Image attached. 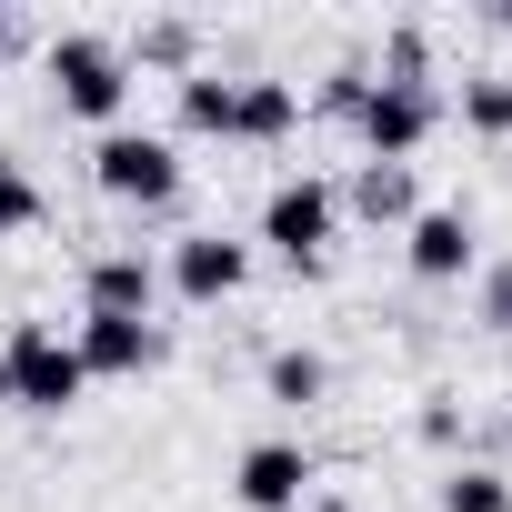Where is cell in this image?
<instances>
[{
	"label": "cell",
	"mask_w": 512,
	"mask_h": 512,
	"mask_svg": "<svg viewBox=\"0 0 512 512\" xmlns=\"http://www.w3.org/2000/svg\"><path fill=\"white\" fill-rule=\"evenodd\" d=\"M41 71H51V91H61V111H81V121H101V131H121V111H131V51L111 41V31H61V41H41Z\"/></svg>",
	"instance_id": "6da1fadb"
},
{
	"label": "cell",
	"mask_w": 512,
	"mask_h": 512,
	"mask_svg": "<svg viewBox=\"0 0 512 512\" xmlns=\"http://www.w3.org/2000/svg\"><path fill=\"white\" fill-rule=\"evenodd\" d=\"M81 392H91L81 352L51 322H11V342H0V402H11V412H71Z\"/></svg>",
	"instance_id": "7a4b0ae2"
},
{
	"label": "cell",
	"mask_w": 512,
	"mask_h": 512,
	"mask_svg": "<svg viewBox=\"0 0 512 512\" xmlns=\"http://www.w3.org/2000/svg\"><path fill=\"white\" fill-rule=\"evenodd\" d=\"M91 181L111 191V201H141V211H161V201H181V141L171 131H101L91 141Z\"/></svg>",
	"instance_id": "3957f363"
},
{
	"label": "cell",
	"mask_w": 512,
	"mask_h": 512,
	"mask_svg": "<svg viewBox=\"0 0 512 512\" xmlns=\"http://www.w3.org/2000/svg\"><path fill=\"white\" fill-rule=\"evenodd\" d=\"M332 221H342V191H332V181H312V171H292V181H272V191H262V241L282 251L292 272H322Z\"/></svg>",
	"instance_id": "277c9868"
},
{
	"label": "cell",
	"mask_w": 512,
	"mask_h": 512,
	"mask_svg": "<svg viewBox=\"0 0 512 512\" xmlns=\"http://www.w3.org/2000/svg\"><path fill=\"white\" fill-rule=\"evenodd\" d=\"M352 131H362V151H372V161H412V151L442 131V91H432V81H382V71H372V91H362Z\"/></svg>",
	"instance_id": "5b68a950"
},
{
	"label": "cell",
	"mask_w": 512,
	"mask_h": 512,
	"mask_svg": "<svg viewBox=\"0 0 512 512\" xmlns=\"http://www.w3.org/2000/svg\"><path fill=\"white\" fill-rule=\"evenodd\" d=\"M402 262H412V282H462V272L482 262L472 211H462V201H422L412 231H402Z\"/></svg>",
	"instance_id": "8992f818"
},
{
	"label": "cell",
	"mask_w": 512,
	"mask_h": 512,
	"mask_svg": "<svg viewBox=\"0 0 512 512\" xmlns=\"http://www.w3.org/2000/svg\"><path fill=\"white\" fill-rule=\"evenodd\" d=\"M231 502L241 512H302L312 502V452L302 442H251L231 462Z\"/></svg>",
	"instance_id": "52a82bcc"
},
{
	"label": "cell",
	"mask_w": 512,
	"mask_h": 512,
	"mask_svg": "<svg viewBox=\"0 0 512 512\" xmlns=\"http://www.w3.org/2000/svg\"><path fill=\"white\" fill-rule=\"evenodd\" d=\"M71 352H81V372H91V382H131V372H151V362H161V322H131V312H81Z\"/></svg>",
	"instance_id": "ba28073f"
},
{
	"label": "cell",
	"mask_w": 512,
	"mask_h": 512,
	"mask_svg": "<svg viewBox=\"0 0 512 512\" xmlns=\"http://www.w3.org/2000/svg\"><path fill=\"white\" fill-rule=\"evenodd\" d=\"M251 282V241H231V231H181L171 241V292L181 302H231Z\"/></svg>",
	"instance_id": "9c48e42d"
},
{
	"label": "cell",
	"mask_w": 512,
	"mask_h": 512,
	"mask_svg": "<svg viewBox=\"0 0 512 512\" xmlns=\"http://www.w3.org/2000/svg\"><path fill=\"white\" fill-rule=\"evenodd\" d=\"M151 302H161L151 251H91V272H81V312H131V322H151Z\"/></svg>",
	"instance_id": "30bf717a"
},
{
	"label": "cell",
	"mask_w": 512,
	"mask_h": 512,
	"mask_svg": "<svg viewBox=\"0 0 512 512\" xmlns=\"http://www.w3.org/2000/svg\"><path fill=\"white\" fill-rule=\"evenodd\" d=\"M342 201H352L362 221H392V231H412V211H422V181H412V161H362Z\"/></svg>",
	"instance_id": "8fae6325"
},
{
	"label": "cell",
	"mask_w": 512,
	"mask_h": 512,
	"mask_svg": "<svg viewBox=\"0 0 512 512\" xmlns=\"http://www.w3.org/2000/svg\"><path fill=\"white\" fill-rule=\"evenodd\" d=\"M302 121V91L292 81H241L231 91V141H282Z\"/></svg>",
	"instance_id": "7c38bea8"
},
{
	"label": "cell",
	"mask_w": 512,
	"mask_h": 512,
	"mask_svg": "<svg viewBox=\"0 0 512 512\" xmlns=\"http://www.w3.org/2000/svg\"><path fill=\"white\" fill-rule=\"evenodd\" d=\"M262 392H272V402H282V412H312V402H322V392H332V362H322V352H312V342H282V352H272V362H262Z\"/></svg>",
	"instance_id": "4fadbf2b"
},
{
	"label": "cell",
	"mask_w": 512,
	"mask_h": 512,
	"mask_svg": "<svg viewBox=\"0 0 512 512\" xmlns=\"http://www.w3.org/2000/svg\"><path fill=\"white\" fill-rule=\"evenodd\" d=\"M231 91L241 81H221V71H181V131H221L231 141Z\"/></svg>",
	"instance_id": "5bb4252c"
},
{
	"label": "cell",
	"mask_w": 512,
	"mask_h": 512,
	"mask_svg": "<svg viewBox=\"0 0 512 512\" xmlns=\"http://www.w3.org/2000/svg\"><path fill=\"white\" fill-rule=\"evenodd\" d=\"M442 512H512V482L492 462H452L442 472Z\"/></svg>",
	"instance_id": "9a60e30c"
},
{
	"label": "cell",
	"mask_w": 512,
	"mask_h": 512,
	"mask_svg": "<svg viewBox=\"0 0 512 512\" xmlns=\"http://www.w3.org/2000/svg\"><path fill=\"white\" fill-rule=\"evenodd\" d=\"M121 51H131V71H141V61H151V71H201V61H191V21H141V41H121Z\"/></svg>",
	"instance_id": "2e32d148"
},
{
	"label": "cell",
	"mask_w": 512,
	"mask_h": 512,
	"mask_svg": "<svg viewBox=\"0 0 512 512\" xmlns=\"http://www.w3.org/2000/svg\"><path fill=\"white\" fill-rule=\"evenodd\" d=\"M51 201H41V181L21 171V161H0V241H11V231H31Z\"/></svg>",
	"instance_id": "e0dca14e"
},
{
	"label": "cell",
	"mask_w": 512,
	"mask_h": 512,
	"mask_svg": "<svg viewBox=\"0 0 512 512\" xmlns=\"http://www.w3.org/2000/svg\"><path fill=\"white\" fill-rule=\"evenodd\" d=\"M462 121H472L482 141H502V131H512V81H462Z\"/></svg>",
	"instance_id": "ac0fdd59"
},
{
	"label": "cell",
	"mask_w": 512,
	"mask_h": 512,
	"mask_svg": "<svg viewBox=\"0 0 512 512\" xmlns=\"http://www.w3.org/2000/svg\"><path fill=\"white\" fill-rule=\"evenodd\" d=\"M432 71V41H422V21H392V41H382V81H422Z\"/></svg>",
	"instance_id": "d6986e66"
},
{
	"label": "cell",
	"mask_w": 512,
	"mask_h": 512,
	"mask_svg": "<svg viewBox=\"0 0 512 512\" xmlns=\"http://www.w3.org/2000/svg\"><path fill=\"white\" fill-rule=\"evenodd\" d=\"M362 91H372V71H362V61H342V71L322 81V111H332V121H352V111H362Z\"/></svg>",
	"instance_id": "ffe728a7"
},
{
	"label": "cell",
	"mask_w": 512,
	"mask_h": 512,
	"mask_svg": "<svg viewBox=\"0 0 512 512\" xmlns=\"http://www.w3.org/2000/svg\"><path fill=\"white\" fill-rule=\"evenodd\" d=\"M422 442H442V452H452V442H462V412H452V402H442V392H432V402H422Z\"/></svg>",
	"instance_id": "44dd1931"
},
{
	"label": "cell",
	"mask_w": 512,
	"mask_h": 512,
	"mask_svg": "<svg viewBox=\"0 0 512 512\" xmlns=\"http://www.w3.org/2000/svg\"><path fill=\"white\" fill-rule=\"evenodd\" d=\"M482 322H492V332H512V272H492V282H482Z\"/></svg>",
	"instance_id": "7402d4cb"
},
{
	"label": "cell",
	"mask_w": 512,
	"mask_h": 512,
	"mask_svg": "<svg viewBox=\"0 0 512 512\" xmlns=\"http://www.w3.org/2000/svg\"><path fill=\"white\" fill-rule=\"evenodd\" d=\"M21 41H31V21H21V11H0V61H11Z\"/></svg>",
	"instance_id": "603a6c76"
},
{
	"label": "cell",
	"mask_w": 512,
	"mask_h": 512,
	"mask_svg": "<svg viewBox=\"0 0 512 512\" xmlns=\"http://www.w3.org/2000/svg\"><path fill=\"white\" fill-rule=\"evenodd\" d=\"M302 512H352V502H342V492H312V502H302Z\"/></svg>",
	"instance_id": "cb8c5ba5"
},
{
	"label": "cell",
	"mask_w": 512,
	"mask_h": 512,
	"mask_svg": "<svg viewBox=\"0 0 512 512\" xmlns=\"http://www.w3.org/2000/svg\"><path fill=\"white\" fill-rule=\"evenodd\" d=\"M502 31H512V0H502Z\"/></svg>",
	"instance_id": "d4e9b609"
},
{
	"label": "cell",
	"mask_w": 512,
	"mask_h": 512,
	"mask_svg": "<svg viewBox=\"0 0 512 512\" xmlns=\"http://www.w3.org/2000/svg\"><path fill=\"white\" fill-rule=\"evenodd\" d=\"M502 432H512V402H502Z\"/></svg>",
	"instance_id": "484cf974"
}]
</instances>
